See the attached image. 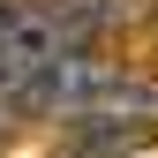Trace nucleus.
Listing matches in <instances>:
<instances>
[{"label":"nucleus","instance_id":"f257e3e1","mask_svg":"<svg viewBox=\"0 0 158 158\" xmlns=\"http://www.w3.org/2000/svg\"><path fill=\"white\" fill-rule=\"evenodd\" d=\"M158 143V121H68L60 158H143Z\"/></svg>","mask_w":158,"mask_h":158},{"label":"nucleus","instance_id":"f03ea898","mask_svg":"<svg viewBox=\"0 0 158 158\" xmlns=\"http://www.w3.org/2000/svg\"><path fill=\"white\" fill-rule=\"evenodd\" d=\"M15 113H23V106H15V98H0V143H8V128H15Z\"/></svg>","mask_w":158,"mask_h":158}]
</instances>
